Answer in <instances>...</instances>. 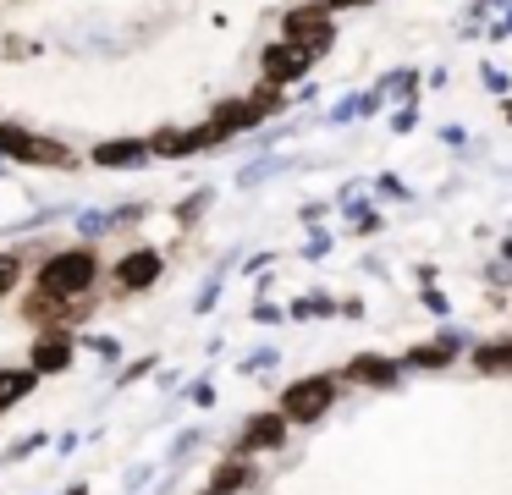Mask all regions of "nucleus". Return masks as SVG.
Wrapping results in <instances>:
<instances>
[{
    "instance_id": "obj_1",
    "label": "nucleus",
    "mask_w": 512,
    "mask_h": 495,
    "mask_svg": "<svg viewBox=\"0 0 512 495\" xmlns=\"http://www.w3.org/2000/svg\"><path fill=\"white\" fill-rule=\"evenodd\" d=\"M94 275H100V259H94V248H67V253H50L45 270H39V286L56 297H78L94 286Z\"/></svg>"
},
{
    "instance_id": "obj_2",
    "label": "nucleus",
    "mask_w": 512,
    "mask_h": 495,
    "mask_svg": "<svg viewBox=\"0 0 512 495\" xmlns=\"http://www.w3.org/2000/svg\"><path fill=\"white\" fill-rule=\"evenodd\" d=\"M281 39L303 44L309 55H325V50H331V39H336L331 11H325V6H292L287 22H281Z\"/></svg>"
},
{
    "instance_id": "obj_3",
    "label": "nucleus",
    "mask_w": 512,
    "mask_h": 495,
    "mask_svg": "<svg viewBox=\"0 0 512 495\" xmlns=\"http://www.w3.org/2000/svg\"><path fill=\"white\" fill-rule=\"evenodd\" d=\"M0 154H6V160H23V165H72L67 143L34 138V132H23V127H6V121H0Z\"/></svg>"
},
{
    "instance_id": "obj_4",
    "label": "nucleus",
    "mask_w": 512,
    "mask_h": 495,
    "mask_svg": "<svg viewBox=\"0 0 512 495\" xmlns=\"http://www.w3.org/2000/svg\"><path fill=\"white\" fill-rule=\"evenodd\" d=\"M331 402H336V385H331V380H298L287 396H281V418H292V424H309V418H320Z\"/></svg>"
},
{
    "instance_id": "obj_5",
    "label": "nucleus",
    "mask_w": 512,
    "mask_h": 495,
    "mask_svg": "<svg viewBox=\"0 0 512 495\" xmlns=\"http://www.w3.org/2000/svg\"><path fill=\"white\" fill-rule=\"evenodd\" d=\"M314 66V55L303 50V44H292V39H276L265 50V83H298L303 72Z\"/></svg>"
},
{
    "instance_id": "obj_6",
    "label": "nucleus",
    "mask_w": 512,
    "mask_h": 495,
    "mask_svg": "<svg viewBox=\"0 0 512 495\" xmlns=\"http://www.w3.org/2000/svg\"><path fill=\"white\" fill-rule=\"evenodd\" d=\"M149 281H160V253L155 248H133L116 264V286H122V292H144Z\"/></svg>"
},
{
    "instance_id": "obj_7",
    "label": "nucleus",
    "mask_w": 512,
    "mask_h": 495,
    "mask_svg": "<svg viewBox=\"0 0 512 495\" xmlns=\"http://www.w3.org/2000/svg\"><path fill=\"white\" fill-rule=\"evenodd\" d=\"M254 121H265L254 110V99H226V105H215L210 127H215V138H232V132H248Z\"/></svg>"
},
{
    "instance_id": "obj_8",
    "label": "nucleus",
    "mask_w": 512,
    "mask_h": 495,
    "mask_svg": "<svg viewBox=\"0 0 512 495\" xmlns=\"http://www.w3.org/2000/svg\"><path fill=\"white\" fill-rule=\"evenodd\" d=\"M67 363H72V336H67V330H50V336H39V341H34V363H28L34 374L67 369Z\"/></svg>"
},
{
    "instance_id": "obj_9",
    "label": "nucleus",
    "mask_w": 512,
    "mask_h": 495,
    "mask_svg": "<svg viewBox=\"0 0 512 495\" xmlns=\"http://www.w3.org/2000/svg\"><path fill=\"white\" fill-rule=\"evenodd\" d=\"M138 160H149V138H111V143H100L94 149V165H138Z\"/></svg>"
},
{
    "instance_id": "obj_10",
    "label": "nucleus",
    "mask_w": 512,
    "mask_h": 495,
    "mask_svg": "<svg viewBox=\"0 0 512 495\" xmlns=\"http://www.w3.org/2000/svg\"><path fill=\"white\" fill-rule=\"evenodd\" d=\"M281 435H287V418H281V413H259L254 424H248V435L237 440V451H265V446H281Z\"/></svg>"
},
{
    "instance_id": "obj_11",
    "label": "nucleus",
    "mask_w": 512,
    "mask_h": 495,
    "mask_svg": "<svg viewBox=\"0 0 512 495\" xmlns=\"http://www.w3.org/2000/svg\"><path fill=\"white\" fill-rule=\"evenodd\" d=\"M347 374H353V380H369V385H397V363H386V358H353Z\"/></svg>"
},
{
    "instance_id": "obj_12",
    "label": "nucleus",
    "mask_w": 512,
    "mask_h": 495,
    "mask_svg": "<svg viewBox=\"0 0 512 495\" xmlns=\"http://www.w3.org/2000/svg\"><path fill=\"white\" fill-rule=\"evenodd\" d=\"M34 380H39L34 369H0V407H12V402H23V396L34 391Z\"/></svg>"
},
{
    "instance_id": "obj_13",
    "label": "nucleus",
    "mask_w": 512,
    "mask_h": 495,
    "mask_svg": "<svg viewBox=\"0 0 512 495\" xmlns=\"http://www.w3.org/2000/svg\"><path fill=\"white\" fill-rule=\"evenodd\" d=\"M243 484H248V468H243L237 457L215 468V495H232V490H243Z\"/></svg>"
},
{
    "instance_id": "obj_14",
    "label": "nucleus",
    "mask_w": 512,
    "mask_h": 495,
    "mask_svg": "<svg viewBox=\"0 0 512 495\" xmlns=\"http://www.w3.org/2000/svg\"><path fill=\"white\" fill-rule=\"evenodd\" d=\"M17 281H23V259H17V253H0V297L12 292Z\"/></svg>"
},
{
    "instance_id": "obj_15",
    "label": "nucleus",
    "mask_w": 512,
    "mask_h": 495,
    "mask_svg": "<svg viewBox=\"0 0 512 495\" xmlns=\"http://www.w3.org/2000/svg\"><path fill=\"white\" fill-rule=\"evenodd\" d=\"M479 369H512V341H507V347H485V352H479Z\"/></svg>"
},
{
    "instance_id": "obj_16",
    "label": "nucleus",
    "mask_w": 512,
    "mask_h": 495,
    "mask_svg": "<svg viewBox=\"0 0 512 495\" xmlns=\"http://www.w3.org/2000/svg\"><path fill=\"white\" fill-rule=\"evenodd\" d=\"M452 358V347H419L413 352V363H424V369H435V363H446Z\"/></svg>"
},
{
    "instance_id": "obj_17",
    "label": "nucleus",
    "mask_w": 512,
    "mask_h": 495,
    "mask_svg": "<svg viewBox=\"0 0 512 495\" xmlns=\"http://www.w3.org/2000/svg\"><path fill=\"white\" fill-rule=\"evenodd\" d=\"M347 6H369V0H325V11H347Z\"/></svg>"
},
{
    "instance_id": "obj_18",
    "label": "nucleus",
    "mask_w": 512,
    "mask_h": 495,
    "mask_svg": "<svg viewBox=\"0 0 512 495\" xmlns=\"http://www.w3.org/2000/svg\"><path fill=\"white\" fill-rule=\"evenodd\" d=\"M210 495H215V490H210Z\"/></svg>"
}]
</instances>
